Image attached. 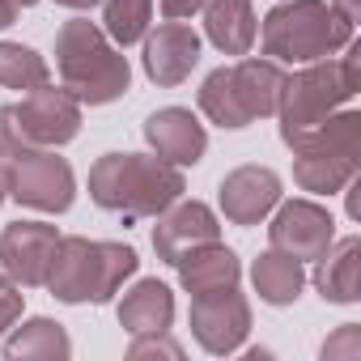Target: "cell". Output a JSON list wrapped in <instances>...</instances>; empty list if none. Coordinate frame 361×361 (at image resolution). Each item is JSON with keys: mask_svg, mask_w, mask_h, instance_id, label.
Listing matches in <instances>:
<instances>
[{"mask_svg": "<svg viewBox=\"0 0 361 361\" xmlns=\"http://www.w3.org/2000/svg\"><path fill=\"white\" fill-rule=\"evenodd\" d=\"M188 192L178 166L161 161L157 153H102L90 166V200L123 221H145L170 209Z\"/></svg>", "mask_w": 361, "mask_h": 361, "instance_id": "cell-1", "label": "cell"}, {"mask_svg": "<svg viewBox=\"0 0 361 361\" xmlns=\"http://www.w3.org/2000/svg\"><path fill=\"white\" fill-rule=\"evenodd\" d=\"M357 64H361V47L348 43L340 60L323 56V60L302 64L293 77H285L276 119H281V140L289 149H298L310 132L327 123V115H336L340 106L357 98Z\"/></svg>", "mask_w": 361, "mask_h": 361, "instance_id": "cell-2", "label": "cell"}, {"mask_svg": "<svg viewBox=\"0 0 361 361\" xmlns=\"http://www.w3.org/2000/svg\"><path fill=\"white\" fill-rule=\"evenodd\" d=\"M56 68H60L64 90L90 106H106V102L123 98L132 85L128 56L106 39L102 26L85 22V18H73L56 30Z\"/></svg>", "mask_w": 361, "mask_h": 361, "instance_id": "cell-3", "label": "cell"}, {"mask_svg": "<svg viewBox=\"0 0 361 361\" xmlns=\"http://www.w3.org/2000/svg\"><path fill=\"white\" fill-rule=\"evenodd\" d=\"M136 268H140V259L132 247L73 234V238H60V247H56L47 289L64 306H85V302L102 306L123 289L128 276H136Z\"/></svg>", "mask_w": 361, "mask_h": 361, "instance_id": "cell-4", "label": "cell"}, {"mask_svg": "<svg viewBox=\"0 0 361 361\" xmlns=\"http://www.w3.org/2000/svg\"><path fill=\"white\" fill-rule=\"evenodd\" d=\"M264 56L276 64H310L336 56L353 43V22H344L331 0H281L268 9L264 26L255 30Z\"/></svg>", "mask_w": 361, "mask_h": 361, "instance_id": "cell-5", "label": "cell"}, {"mask_svg": "<svg viewBox=\"0 0 361 361\" xmlns=\"http://www.w3.org/2000/svg\"><path fill=\"white\" fill-rule=\"evenodd\" d=\"M281 85H285V73L276 60H238V64L213 68L196 102L209 115V123L238 132V128H251L255 119L276 115Z\"/></svg>", "mask_w": 361, "mask_h": 361, "instance_id": "cell-6", "label": "cell"}, {"mask_svg": "<svg viewBox=\"0 0 361 361\" xmlns=\"http://www.w3.org/2000/svg\"><path fill=\"white\" fill-rule=\"evenodd\" d=\"M361 170V115L336 111L319 132H310L293 149V183L314 196L344 192Z\"/></svg>", "mask_w": 361, "mask_h": 361, "instance_id": "cell-7", "label": "cell"}, {"mask_svg": "<svg viewBox=\"0 0 361 361\" xmlns=\"http://www.w3.org/2000/svg\"><path fill=\"white\" fill-rule=\"evenodd\" d=\"M81 132V102L60 85H39L22 102L0 106V153L13 157L22 149H60Z\"/></svg>", "mask_w": 361, "mask_h": 361, "instance_id": "cell-8", "label": "cell"}, {"mask_svg": "<svg viewBox=\"0 0 361 361\" xmlns=\"http://www.w3.org/2000/svg\"><path fill=\"white\" fill-rule=\"evenodd\" d=\"M9 200L39 213H68L77 200V174L56 149H22L9 157Z\"/></svg>", "mask_w": 361, "mask_h": 361, "instance_id": "cell-9", "label": "cell"}, {"mask_svg": "<svg viewBox=\"0 0 361 361\" xmlns=\"http://www.w3.org/2000/svg\"><path fill=\"white\" fill-rule=\"evenodd\" d=\"M192 336L204 353L213 357H230L243 348L247 331H251V302L238 293V285L230 289H213V293H196L192 310H188Z\"/></svg>", "mask_w": 361, "mask_h": 361, "instance_id": "cell-10", "label": "cell"}, {"mask_svg": "<svg viewBox=\"0 0 361 361\" xmlns=\"http://www.w3.org/2000/svg\"><path fill=\"white\" fill-rule=\"evenodd\" d=\"M60 238L64 234L47 221H9L0 230V272H9L22 289L47 285Z\"/></svg>", "mask_w": 361, "mask_h": 361, "instance_id": "cell-11", "label": "cell"}, {"mask_svg": "<svg viewBox=\"0 0 361 361\" xmlns=\"http://www.w3.org/2000/svg\"><path fill=\"white\" fill-rule=\"evenodd\" d=\"M268 243L298 264H314L336 243V217L314 200H285L276 204V217L268 226Z\"/></svg>", "mask_w": 361, "mask_h": 361, "instance_id": "cell-12", "label": "cell"}, {"mask_svg": "<svg viewBox=\"0 0 361 361\" xmlns=\"http://www.w3.org/2000/svg\"><path fill=\"white\" fill-rule=\"evenodd\" d=\"M145 77L161 90H174L192 77V68L200 64V35L188 22H161L157 30H145Z\"/></svg>", "mask_w": 361, "mask_h": 361, "instance_id": "cell-13", "label": "cell"}, {"mask_svg": "<svg viewBox=\"0 0 361 361\" xmlns=\"http://www.w3.org/2000/svg\"><path fill=\"white\" fill-rule=\"evenodd\" d=\"M221 238V221L217 213L204 204V200H183L178 196L170 209L157 213V226H153V251L161 264H178V255L192 251V247H204V243H217Z\"/></svg>", "mask_w": 361, "mask_h": 361, "instance_id": "cell-14", "label": "cell"}, {"mask_svg": "<svg viewBox=\"0 0 361 361\" xmlns=\"http://www.w3.org/2000/svg\"><path fill=\"white\" fill-rule=\"evenodd\" d=\"M217 200L230 226H259L281 204V174L272 166H238L221 178Z\"/></svg>", "mask_w": 361, "mask_h": 361, "instance_id": "cell-15", "label": "cell"}, {"mask_svg": "<svg viewBox=\"0 0 361 361\" xmlns=\"http://www.w3.org/2000/svg\"><path fill=\"white\" fill-rule=\"evenodd\" d=\"M145 140H149V149L161 161H170L178 170L196 166L204 157V149H209V132H204V123L188 106H161V111H153L145 119Z\"/></svg>", "mask_w": 361, "mask_h": 361, "instance_id": "cell-16", "label": "cell"}, {"mask_svg": "<svg viewBox=\"0 0 361 361\" xmlns=\"http://www.w3.org/2000/svg\"><path fill=\"white\" fill-rule=\"evenodd\" d=\"M174 272H178V285L196 298V293H213V289L238 285L243 281V259L217 238V243H204V247L183 251V255H178V264H174Z\"/></svg>", "mask_w": 361, "mask_h": 361, "instance_id": "cell-17", "label": "cell"}, {"mask_svg": "<svg viewBox=\"0 0 361 361\" xmlns=\"http://www.w3.org/2000/svg\"><path fill=\"white\" fill-rule=\"evenodd\" d=\"M314 264H319L314 268V289L323 293V302H336V306L361 302V238L357 234L331 243Z\"/></svg>", "mask_w": 361, "mask_h": 361, "instance_id": "cell-18", "label": "cell"}, {"mask_svg": "<svg viewBox=\"0 0 361 361\" xmlns=\"http://www.w3.org/2000/svg\"><path fill=\"white\" fill-rule=\"evenodd\" d=\"M174 323V293L170 285H161L157 276L136 281L123 302H119V327L128 336H153V331H170Z\"/></svg>", "mask_w": 361, "mask_h": 361, "instance_id": "cell-19", "label": "cell"}, {"mask_svg": "<svg viewBox=\"0 0 361 361\" xmlns=\"http://www.w3.org/2000/svg\"><path fill=\"white\" fill-rule=\"evenodd\" d=\"M204 13V39L221 56H247L259 30V18L251 9V0H209Z\"/></svg>", "mask_w": 361, "mask_h": 361, "instance_id": "cell-20", "label": "cell"}, {"mask_svg": "<svg viewBox=\"0 0 361 361\" xmlns=\"http://www.w3.org/2000/svg\"><path fill=\"white\" fill-rule=\"evenodd\" d=\"M5 357L9 361H68L73 340H68L64 323H56L47 314H35L5 340Z\"/></svg>", "mask_w": 361, "mask_h": 361, "instance_id": "cell-21", "label": "cell"}, {"mask_svg": "<svg viewBox=\"0 0 361 361\" xmlns=\"http://www.w3.org/2000/svg\"><path fill=\"white\" fill-rule=\"evenodd\" d=\"M251 285H255L259 302H268V306H293V302L302 298L306 272H302V264H298L293 255L268 247V251L251 264Z\"/></svg>", "mask_w": 361, "mask_h": 361, "instance_id": "cell-22", "label": "cell"}, {"mask_svg": "<svg viewBox=\"0 0 361 361\" xmlns=\"http://www.w3.org/2000/svg\"><path fill=\"white\" fill-rule=\"evenodd\" d=\"M149 22H153V0H102V30L115 47L140 43Z\"/></svg>", "mask_w": 361, "mask_h": 361, "instance_id": "cell-23", "label": "cell"}, {"mask_svg": "<svg viewBox=\"0 0 361 361\" xmlns=\"http://www.w3.org/2000/svg\"><path fill=\"white\" fill-rule=\"evenodd\" d=\"M51 81V68H47V60L35 51V47H26V43H0V85L5 90H39V85H47Z\"/></svg>", "mask_w": 361, "mask_h": 361, "instance_id": "cell-24", "label": "cell"}, {"mask_svg": "<svg viewBox=\"0 0 361 361\" xmlns=\"http://www.w3.org/2000/svg\"><path fill=\"white\" fill-rule=\"evenodd\" d=\"M319 357L323 361H357L361 357V323H340L336 336L323 340Z\"/></svg>", "mask_w": 361, "mask_h": 361, "instance_id": "cell-25", "label": "cell"}, {"mask_svg": "<svg viewBox=\"0 0 361 361\" xmlns=\"http://www.w3.org/2000/svg\"><path fill=\"white\" fill-rule=\"evenodd\" d=\"M22 310H26V293H22V285H18L9 272H0V336H5V331L22 319Z\"/></svg>", "mask_w": 361, "mask_h": 361, "instance_id": "cell-26", "label": "cell"}, {"mask_svg": "<svg viewBox=\"0 0 361 361\" xmlns=\"http://www.w3.org/2000/svg\"><path fill=\"white\" fill-rule=\"evenodd\" d=\"M128 357H170V361H178L183 357V344H174L166 331H153V336H132V344H128Z\"/></svg>", "mask_w": 361, "mask_h": 361, "instance_id": "cell-27", "label": "cell"}, {"mask_svg": "<svg viewBox=\"0 0 361 361\" xmlns=\"http://www.w3.org/2000/svg\"><path fill=\"white\" fill-rule=\"evenodd\" d=\"M161 5V18H170V22H183V18H192V13H200L209 0H157Z\"/></svg>", "mask_w": 361, "mask_h": 361, "instance_id": "cell-28", "label": "cell"}, {"mask_svg": "<svg viewBox=\"0 0 361 361\" xmlns=\"http://www.w3.org/2000/svg\"><path fill=\"white\" fill-rule=\"evenodd\" d=\"M331 9H336L344 22H353V26L361 22V0H331Z\"/></svg>", "mask_w": 361, "mask_h": 361, "instance_id": "cell-29", "label": "cell"}, {"mask_svg": "<svg viewBox=\"0 0 361 361\" xmlns=\"http://www.w3.org/2000/svg\"><path fill=\"white\" fill-rule=\"evenodd\" d=\"M18 22V5H13V0H0V30H9Z\"/></svg>", "mask_w": 361, "mask_h": 361, "instance_id": "cell-30", "label": "cell"}, {"mask_svg": "<svg viewBox=\"0 0 361 361\" xmlns=\"http://www.w3.org/2000/svg\"><path fill=\"white\" fill-rule=\"evenodd\" d=\"M9 200V157L0 153V204Z\"/></svg>", "mask_w": 361, "mask_h": 361, "instance_id": "cell-31", "label": "cell"}, {"mask_svg": "<svg viewBox=\"0 0 361 361\" xmlns=\"http://www.w3.org/2000/svg\"><path fill=\"white\" fill-rule=\"evenodd\" d=\"M56 5H64V9H94V5H102V0H56Z\"/></svg>", "mask_w": 361, "mask_h": 361, "instance_id": "cell-32", "label": "cell"}, {"mask_svg": "<svg viewBox=\"0 0 361 361\" xmlns=\"http://www.w3.org/2000/svg\"><path fill=\"white\" fill-rule=\"evenodd\" d=\"M13 5H18V9H30V5H39V0H13Z\"/></svg>", "mask_w": 361, "mask_h": 361, "instance_id": "cell-33", "label": "cell"}]
</instances>
